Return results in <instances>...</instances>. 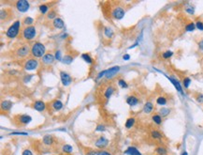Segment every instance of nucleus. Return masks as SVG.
<instances>
[{
  "instance_id": "nucleus-1",
  "label": "nucleus",
  "mask_w": 203,
  "mask_h": 155,
  "mask_svg": "<svg viewBox=\"0 0 203 155\" xmlns=\"http://www.w3.org/2000/svg\"><path fill=\"white\" fill-rule=\"evenodd\" d=\"M45 45L41 42H34L31 46V55L34 58H43L46 55Z\"/></svg>"
},
{
  "instance_id": "nucleus-2",
  "label": "nucleus",
  "mask_w": 203,
  "mask_h": 155,
  "mask_svg": "<svg viewBox=\"0 0 203 155\" xmlns=\"http://www.w3.org/2000/svg\"><path fill=\"white\" fill-rule=\"evenodd\" d=\"M20 28H21V22H20L19 20H17V21H15L8 29H7V31L5 33L7 38L9 39L16 38V37L19 35Z\"/></svg>"
},
{
  "instance_id": "nucleus-3",
  "label": "nucleus",
  "mask_w": 203,
  "mask_h": 155,
  "mask_svg": "<svg viewBox=\"0 0 203 155\" xmlns=\"http://www.w3.org/2000/svg\"><path fill=\"white\" fill-rule=\"evenodd\" d=\"M23 38L26 40H32L35 39V37L37 36V29L34 25L31 26H25V28L23 29Z\"/></svg>"
},
{
  "instance_id": "nucleus-4",
  "label": "nucleus",
  "mask_w": 203,
  "mask_h": 155,
  "mask_svg": "<svg viewBox=\"0 0 203 155\" xmlns=\"http://www.w3.org/2000/svg\"><path fill=\"white\" fill-rule=\"evenodd\" d=\"M29 53H31V48H29V46L26 45V44H23L22 46L18 47V48L16 49V51H15L16 56L20 58H23L29 55Z\"/></svg>"
},
{
  "instance_id": "nucleus-5",
  "label": "nucleus",
  "mask_w": 203,
  "mask_h": 155,
  "mask_svg": "<svg viewBox=\"0 0 203 155\" xmlns=\"http://www.w3.org/2000/svg\"><path fill=\"white\" fill-rule=\"evenodd\" d=\"M15 7L20 12H26L30 8V4L26 0H19L15 3Z\"/></svg>"
},
{
  "instance_id": "nucleus-6",
  "label": "nucleus",
  "mask_w": 203,
  "mask_h": 155,
  "mask_svg": "<svg viewBox=\"0 0 203 155\" xmlns=\"http://www.w3.org/2000/svg\"><path fill=\"white\" fill-rule=\"evenodd\" d=\"M124 14H126V11H124L122 7H115V8L112 9V11H111V16L115 20L123 19Z\"/></svg>"
},
{
  "instance_id": "nucleus-7",
  "label": "nucleus",
  "mask_w": 203,
  "mask_h": 155,
  "mask_svg": "<svg viewBox=\"0 0 203 155\" xmlns=\"http://www.w3.org/2000/svg\"><path fill=\"white\" fill-rule=\"evenodd\" d=\"M60 79H61V82H62L63 86L67 87L69 86L70 84L72 83V78L69 73L64 72V70H61L60 72Z\"/></svg>"
},
{
  "instance_id": "nucleus-8",
  "label": "nucleus",
  "mask_w": 203,
  "mask_h": 155,
  "mask_svg": "<svg viewBox=\"0 0 203 155\" xmlns=\"http://www.w3.org/2000/svg\"><path fill=\"white\" fill-rule=\"evenodd\" d=\"M39 66V61L36 58H30L25 63V66L23 68L26 70H34L38 68Z\"/></svg>"
},
{
  "instance_id": "nucleus-9",
  "label": "nucleus",
  "mask_w": 203,
  "mask_h": 155,
  "mask_svg": "<svg viewBox=\"0 0 203 155\" xmlns=\"http://www.w3.org/2000/svg\"><path fill=\"white\" fill-rule=\"evenodd\" d=\"M108 145H109V140H108L105 136H99L96 140V142H95V146H96L97 148H99V149H100V150L106 148Z\"/></svg>"
},
{
  "instance_id": "nucleus-10",
  "label": "nucleus",
  "mask_w": 203,
  "mask_h": 155,
  "mask_svg": "<svg viewBox=\"0 0 203 155\" xmlns=\"http://www.w3.org/2000/svg\"><path fill=\"white\" fill-rule=\"evenodd\" d=\"M120 70V67L119 66H114V67H111L109 70H106V74H105V77L107 79H111L112 77L115 76L118 72Z\"/></svg>"
},
{
  "instance_id": "nucleus-11",
  "label": "nucleus",
  "mask_w": 203,
  "mask_h": 155,
  "mask_svg": "<svg viewBox=\"0 0 203 155\" xmlns=\"http://www.w3.org/2000/svg\"><path fill=\"white\" fill-rule=\"evenodd\" d=\"M16 120H18L19 124H21V125H27L32 120V117L28 115H19L16 117Z\"/></svg>"
},
{
  "instance_id": "nucleus-12",
  "label": "nucleus",
  "mask_w": 203,
  "mask_h": 155,
  "mask_svg": "<svg viewBox=\"0 0 203 155\" xmlns=\"http://www.w3.org/2000/svg\"><path fill=\"white\" fill-rule=\"evenodd\" d=\"M167 76V78L170 81V82L172 83V85H173L175 87V89L178 90L179 92H180L181 94H182L184 95V90H182V85H181V83L179 82V81L177 79H175L173 78V77H170V76H168V75H166Z\"/></svg>"
},
{
  "instance_id": "nucleus-13",
  "label": "nucleus",
  "mask_w": 203,
  "mask_h": 155,
  "mask_svg": "<svg viewBox=\"0 0 203 155\" xmlns=\"http://www.w3.org/2000/svg\"><path fill=\"white\" fill-rule=\"evenodd\" d=\"M55 55L48 53L42 58V63L45 64V65H51V64H53L55 62Z\"/></svg>"
},
{
  "instance_id": "nucleus-14",
  "label": "nucleus",
  "mask_w": 203,
  "mask_h": 155,
  "mask_svg": "<svg viewBox=\"0 0 203 155\" xmlns=\"http://www.w3.org/2000/svg\"><path fill=\"white\" fill-rule=\"evenodd\" d=\"M33 108L39 111V112H42V111L45 110L46 108V104L42 101H36L35 103H33Z\"/></svg>"
},
{
  "instance_id": "nucleus-15",
  "label": "nucleus",
  "mask_w": 203,
  "mask_h": 155,
  "mask_svg": "<svg viewBox=\"0 0 203 155\" xmlns=\"http://www.w3.org/2000/svg\"><path fill=\"white\" fill-rule=\"evenodd\" d=\"M138 103H140V100H138V98L135 95L128 96L126 99V103L130 106H136Z\"/></svg>"
},
{
  "instance_id": "nucleus-16",
  "label": "nucleus",
  "mask_w": 203,
  "mask_h": 155,
  "mask_svg": "<svg viewBox=\"0 0 203 155\" xmlns=\"http://www.w3.org/2000/svg\"><path fill=\"white\" fill-rule=\"evenodd\" d=\"M53 25L56 29H63L64 26H65V23H64V21L61 18L57 17L53 21Z\"/></svg>"
},
{
  "instance_id": "nucleus-17",
  "label": "nucleus",
  "mask_w": 203,
  "mask_h": 155,
  "mask_svg": "<svg viewBox=\"0 0 203 155\" xmlns=\"http://www.w3.org/2000/svg\"><path fill=\"white\" fill-rule=\"evenodd\" d=\"M51 106L53 107V109L55 110V111H60L61 109L63 108V106H64V104L63 103L61 102L60 100H53L52 103H51Z\"/></svg>"
},
{
  "instance_id": "nucleus-18",
  "label": "nucleus",
  "mask_w": 203,
  "mask_h": 155,
  "mask_svg": "<svg viewBox=\"0 0 203 155\" xmlns=\"http://www.w3.org/2000/svg\"><path fill=\"white\" fill-rule=\"evenodd\" d=\"M12 105H13L12 102H11V101H8V100H5V101H3V102L1 103V109H2V111L8 112V111H9V110L11 109Z\"/></svg>"
},
{
  "instance_id": "nucleus-19",
  "label": "nucleus",
  "mask_w": 203,
  "mask_h": 155,
  "mask_svg": "<svg viewBox=\"0 0 203 155\" xmlns=\"http://www.w3.org/2000/svg\"><path fill=\"white\" fill-rule=\"evenodd\" d=\"M42 142L44 145H46V146H52V145H53V143H55V138L53 137V136L47 134V136H43Z\"/></svg>"
},
{
  "instance_id": "nucleus-20",
  "label": "nucleus",
  "mask_w": 203,
  "mask_h": 155,
  "mask_svg": "<svg viewBox=\"0 0 203 155\" xmlns=\"http://www.w3.org/2000/svg\"><path fill=\"white\" fill-rule=\"evenodd\" d=\"M154 152L156 155H168V150L167 148L164 146H157L155 148Z\"/></svg>"
},
{
  "instance_id": "nucleus-21",
  "label": "nucleus",
  "mask_w": 203,
  "mask_h": 155,
  "mask_svg": "<svg viewBox=\"0 0 203 155\" xmlns=\"http://www.w3.org/2000/svg\"><path fill=\"white\" fill-rule=\"evenodd\" d=\"M124 154H126V155H142L136 147H129V148H127L126 150L124 151Z\"/></svg>"
},
{
  "instance_id": "nucleus-22",
  "label": "nucleus",
  "mask_w": 203,
  "mask_h": 155,
  "mask_svg": "<svg viewBox=\"0 0 203 155\" xmlns=\"http://www.w3.org/2000/svg\"><path fill=\"white\" fill-rule=\"evenodd\" d=\"M0 14H1V20L3 21V20H5V21H7V20H9V18L11 17V11H9V9H1V12H0Z\"/></svg>"
},
{
  "instance_id": "nucleus-23",
  "label": "nucleus",
  "mask_w": 203,
  "mask_h": 155,
  "mask_svg": "<svg viewBox=\"0 0 203 155\" xmlns=\"http://www.w3.org/2000/svg\"><path fill=\"white\" fill-rule=\"evenodd\" d=\"M152 120L155 125H161L162 122H163V117H162L158 113H154L153 116H152Z\"/></svg>"
},
{
  "instance_id": "nucleus-24",
  "label": "nucleus",
  "mask_w": 203,
  "mask_h": 155,
  "mask_svg": "<svg viewBox=\"0 0 203 155\" xmlns=\"http://www.w3.org/2000/svg\"><path fill=\"white\" fill-rule=\"evenodd\" d=\"M154 110V104L152 102H146L143 105V112L145 114H151Z\"/></svg>"
},
{
  "instance_id": "nucleus-25",
  "label": "nucleus",
  "mask_w": 203,
  "mask_h": 155,
  "mask_svg": "<svg viewBox=\"0 0 203 155\" xmlns=\"http://www.w3.org/2000/svg\"><path fill=\"white\" fill-rule=\"evenodd\" d=\"M150 136L154 140H160L163 138V134H162L158 130H152L150 133Z\"/></svg>"
},
{
  "instance_id": "nucleus-26",
  "label": "nucleus",
  "mask_w": 203,
  "mask_h": 155,
  "mask_svg": "<svg viewBox=\"0 0 203 155\" xmlns=\"http://www.w3.org/2000/svg\"><path fill=\"white\" fill-rule=\"evenodd\" d=\"M86 155H111L110 152H108L106 150H89L86 153Z\"/></svg>"
},
{
  "instance_id": "nucleus-27",
  "label": "nucleus",
  "mask_w": 203,
  "mask_h": 155,
  "mask_svg": "<svg viewBox=\"0 0 203 155\" xmlns=\"http://www.w3.org/2000/svg\"><path fill=\"white\" fill-rule=\"evenodd\" d=\"M170 113H171V109L168 108V107H162V108L158 111V114H159L162 117H168Z\"/></svg>"
},
{
  "instance_id": "nucleus-28",
  "label": "nucleus",
  "mask_w": 203,
  "mask_h": 155,
  "mask_svg": "<svg viewBox=\"0 0 203 155\" xmlns=\"http://www.w3.org/2000/svg\"><path fill=\"white\" fill-rule=\"evenodd\" d=\"M114 92V89L112 87H108L106 89H105V91H104V97L106 98V99H110V98L111 97V95L113 94Z\"/></svg>"
},
{
  "instance_id": "nucleus-29",
  "label": "nucleus",
  "mask_w": 203,
  "mask_h": 155,
  "mask_svg": "<svg viewBox=\"0 0 203 155\" xmlns=\"http://www.w3.org/2000/svg\"><path fill=\"white\" fill-rule=\"evenodd\" d=\"M156 103L158 105H166L168 103V98L165 96H158L156 98Z\"/></svg>"
},
{
  "instance_id": "nucleus-30",
  "label": "nucleus",
  "mask_w": 203,
  "mask_h": 155,
  "mask_svg": "<svg viewBox=\"0 0 203 155\" xmlns=\"http://www.w3.org/2000/svg\"><path fill=\"white\" fill-rule=\"evenodd\" d=\"M73 56H70V55H65L63 56L62 58V62L64 64H67V65H69V64H71L73 62Z\"/></svg>"
},
{
  "instance_id": "nucleus-31",
  "label": "nucleus",
  "mask_w": 203,
  "mask_h": 155,
  "mask_svg": "<svg viewBox=\"0 0 203 155\" xmlns=\"http://www.w3.org/2000/svg\"><path fill=\"white\" fill-rule=\"evenodd\" d=\"M135 122H136V119H135V117H129V119H126L124 126H126V129H131V128L134 126Z\"/></svg>"
},
{
  "instance_id": "nucleus-32",
  "label": "nucleus",
  "mask_w": 203,
  "mask_h": 155,
  "mask_svg": "<svg viewBox=\"0 0 203 155\" xmlns=\"http://www.w3.org/2000/svg\"><path fill=\"white\" fill-rule=\"evenodd\" d=\"M49 9H50L49 4H41V5H39V11H40V13H42V14H46V13L48 12Z\"/></svg>"
},
{
  "instance_id": "nucleus-33",
  "label": "nucleus",
  "mask_w": 203,
  "mask_h": 155,
  "mask_svg": "<svg viewBox=\"0 0 203 155\" xmlns=\"http://www.w3.org/2000/svg\"><path fill=\"white\" fill-rule=\"evenodd\" d=\"M62 151L64 153H67V154H70V153H72V151H73V148L70 146V145L69 144H66V145H64V146L62 147Z\"/></svg>"
},
{
  "instance_id": "nucleus-34",
  "label": "nucleus",
  "mask_w": 203,
  "mask_h": 155,
  "mask_svg": "<svg viewBox=\"0 0 203 155\" xmlns=\"http://www.w3.org/2000/svg\"><path fill=\"white\" fill-rule=\"evenodd\" d=\"M82 58H83L86 63H88V64H92V63H93V58H91L89 54H87V53L83 54V55H82Z\"/></svg>"
},
{
  "instance_id": "nucleus-35",
  "label": "nucleus",
  "mask_w": 203,
  "mask_h": 155,
  "mask_svg": "<svg viewBox=\"0 0 203 155\" xmlns=\"http://www.w3.org/2000/svg\"><path fill=\"white\" fill-rule=\"evenodd\" d=\"M23 23L25 26H31L34 23V19L31 18V17H29V16H27V17H25V19H23Z\"/></svg>"
},
{
  "instance_id": "nucleus-36",
  "label": "nucleus",
  "mask_w": 203,
  "mask_h": 155,
  "mask_svg": "<svg viewBox=\"0 0 203 155\" xmlns=\"http://www.w3.org/2000/svg\"><path fill=\"white\" fill-rule=\"evenodd\" d=\"M104 34H105V36L107 37V38H112L113 35H114L112 29L110 28H104Z\"/></svg>"
},
{
  "instance_id": "nucleus-37",
  "label": "nucleus",
  "mask_w": 203,
  "mask_h": 155,
  "mask_svg": "<svg viewBox=\"0 0 203 155\" xmlns=\"http://www.w3.org/2000/svg\"><path fill=\"white\" fill-rule=\"evenodd\" d=\"M196 29V23L194 22H191V23H189L186 25V26H185V30L188 32H191V31H194V30Z\"/></svg>"
},
{
  "instance_id": "nucleus-38",
  "label": "nucleus",
  "mask_w": 203,
  "mask_h": 155,
  "mask_svg": "<svg viewBox=\"0 0 203 155\" xmlns=\"http://www.w3.org/2000/svg\"><path fill=\"white\" fill-rule=\"evenodd\" d=\"M172 56H173V52H172V51H170V50H168V51H165V52L162 53V58H163L164 59H168V58H170Z\"/></svg>"
},
{
  "instance_id": "nucleus-39",
  "label": "nucleus",
  "mask_w": 203,
  "mask_h": 155,
  "mask_svg": "<svg viewBox=\"0 0 203 155\" xmlns=\"http://www.w3.org/2000/svg\"><path fill=\"white\" fill-rule=\"evenodd\" d=\"M56 15H57L56 11H53V9H51V11L48 12V14H47V18L50 19V20H51V19H53V20H55V18H57Z\"/></svg>"
},
{
  "instance_id": "nucleus-40",
  "label": "nucleus",
  "mask_w": 203,
  "mask_h": 155,
  "mask_svg": "<svg viewBox=\"0 0 203 155\" xmlns=\"http://www.w3.org/2000/svg\"><path fill=\"white\" fill-rule=\"evenodd\" d=\"M190 83H191V79L189 77H184L182 79V85L185 87V89H188L189 86H190Z\"/></svg>"
},
{
  "instance_id": "nucleus-41",
  "label": "nucleus",
  "mask_w": 203,
  "mask_h": 155,
  "mask_svg": "<svg viewBox=\"0 0 203 155\" xmlns=\"http://www.w3.org/2000/svg\"><path fill=\"white\" fill-rule=\"evenodd\" d=\"M118 85H119L120 87H122V89H127V87H128L127 83L124 79H119V80H118Z\"/></svg>"
},
{
  "instance_id": "nucleus-42",
  "label": "nucleus",
  "mask_w": 203,
  "mask_h": 155,
  "mask_svg": "<svg viewBox=\"0 0 203 155\" xmlns=\"http://www.w3.org/2000/svg\"><path fill=\"white\" fill-rule=\"evenodd\" d=\"M195 23H196V28H198L200 31H203V22L201 20H198V21H196Z\"/></svg>"
},
{
  "instance_id": "nucleus-43",
  "label": "nucleus",
  "mask_w": 203,
  "mask_h": 155,
  "mask_svg": "<svg viewBox=\"0 0 203 155\" xmlns=\"http://www.w3.org/2000/svg\"><path fill=\"white\" fill-rule=\"evenodd\" d=\"M55 60H59V61H62V58H63V56H62V53H61V51H56L55 54Z\"/></svg>"
},
{
  "instance_id": "nucleus-44",
  "label": "nucleus",
  "mask_w": 203,
  "mask_h": 155,
  "mask_svg": "<svg viewBox=\"0 0 203 155\" xmlns=\"http://www.w3.org/2000/svg\"><path fill=\"white\" fill-rule=\"evenodd\" d=\"M185 11L189 14H194L195 12V8L193 6H187L186 8H185Z\"/></svg>"
},
{
  "instance_id": "nucleus-45",
  "label": "nucleus",
  "mask_w": 203,
  "mask_h": 155,
  "mask_svg": "<svg viewBox=\"0 0 203 155\" xmlns=\"http://www.w3.org/2000/svg\"><path fill=\"white\" fill-rule=\"evenodd\" d=\"M196 100H197L198 103H203V94H201V93H198L197 95H196Z\"/></svg>"
},
{
  "instance_id": "nucleus-46",
  "label": "nucleus",
  "mask_w": 203,
  "mask_h": 155,
  "mask_svg": "<svg viewBox=\"0 0 203 155\" xmlns=\"http://www.w3.org/2000/svg\"><path fill=\"white\" fill-rule=\"evenodd\" d=\"M96 131L97 132H104V131H106V127L102 124H100V125H97V128H96Z\"/></svg>"
},
{
  "instance_id": "nucleus-47",
  "label": "nucleus",
  "mask_w": 203,
  "mask_h": 155,
  "mask_svg": "<svg viewBox=\"0 0 203 155\" xmlns=\"http://www.w3.org/2000/svg\"><path fill=\"white\" fill-rule=\"evenodd\" d=\"M14 136V134H17V136H28L27 133H23V132H14V133H11V136Z\"/></svg>"
},
{
  "instance_id": "nucleus-48",
  "label": "nucleus",
  "mask_w": 203,
  "mask_h": 155,
  "mask_svg": "<svg viewBox=\"0 0 203 155\" xmlns=\"http://www.w3.org/2000/svg\"><path fill=\"white\" fill-rule=\"evenodd\" d=\"M22 155H33V153L31 152L30 150H25L23 151V154Z\"/></svg>"
},
{
  "instance_id": "nucleus-49",
  "label": "nucleus",
  "mask_w": 203,
  "mask_h": 155,
  "mask_svg": "<svg viewBox=\"0 0 203 155\" xmlns=\"http://www.w3.org/2000/svg\"><path fill=\"white\" fill-rule=\"evenodd\" d=\"M105 74H106V70H103V72H99V75H97V79H100V78H101V77H103V76H105Z\"/></svg>"
},
{
  "instance_id": "nucleus-50",
  "label": "nucleus",
  "mask_w": 203,
  "mask_h": 155,
  "mask_svg": "<svg viewBox=\"0 0 203 155\" xmlns=\"http://www.w3.org/2000/svg\"><path fill=\"white\" fill-rule=\"evenodd\" d=\"M123 59L124 60H129L130 59V56L128 55V54H124V55L123 56Z\"/></svg>"
},
{
  "instance_id": "nucleus-51",
  "label": "nucleus",
  "mask_w": 203,
  "mask_h": 155,
  "mask_svg": "<svg viewBox=\"0 0 203 155\" xmlns=\"http://www.w3.org/2000/svg\"><path fill=\"white\" fill-rule=\"evenodd\" d=\"M198 47H199V49H200L201 51H203V40H201L200 42H198Z\"/></svg>"
}]
</instances>
